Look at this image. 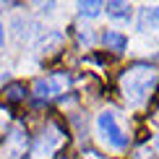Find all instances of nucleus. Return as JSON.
I'll return each instance as SVG.
<instances>
[{
    "label": "nucleus",
    "instance_id": "nucleus-1",
    "mask_svg": "<svg viewBox=\"0 0 159 159\" xmlns=\"http://www.w3.org/2000/svg\"><path fill=\"white\" fill-rule=\"evenodd\" d=\"M154 86H157V73H154L151 65H143V63L128 68V70L120 76L123 97L128 99L130 104H143V102L149 99V94L154 91Z\"/></svg>",
    "mask_w": 159,
    "mask_h": 159
},
{
    "label": "nucleus",
    "instance_id": "nucleus-2",
    "mask_svg": "<svg viewBox=\"0 0 159 159\" xmlns=\"http://www.w3.org/2000/svg\"><path fill=\"white\" fill-rule=\"evenodd\" d=\"M97 133H99V138H102V143H107L110 149H117V151L128 149V133L120 128V123H117V117H115L112 110L99 112V117H97Z\"/></svg>",
    "mask_w": 159,
    "mask_h": 159
},
{
    "label": "nucleus",
    "instance_id": "nucleus-3",
    "mask_svg": "<svg viewBox=\"0 0 159 159\" xmlns=\"http://www.w3.org/2000/svg\"><path fill=\"white\" fill-rule=\"evenodd\" d=\"M63 141H65L63 128H60L57 123H50L47 130H42L39 138L34 141V146H31V159H50Z\"/></svg>",
    "mask_w": 159,
    "mask_h": 159
},
{
    "label": "nucleus",
    "instance_id": "nucleus-4",
    "mask_svg": "<svg viewBox=\"0 0 159 159\" xmlns=\"http://www.w3.org/2000/svg\"><path fill=\"white\" fill-rule=\"evenodd\" d=\"M68 89V76L65 73H55V76H47V78H39L34 84V94L39 99H50L55 94H63Z\"/></svg>",
    "mask_w": 159,
    "mask_h": 159
},
{
    "label": "nucleus",
    "instance_id": "nucleus-5",
    "mask_svg": "<svg viewBox=\"0 0 159 159\" xmlns=\"http://www.w3.org/2000/svg\"><path fill=\"white\" fill-rule=\"evenodd\" d=\"M24 146H26V130L24 128H16L5 136V143H3V154L5 159H18L24 154Z\"/></svg>",
    "mask_w": 159,
    "mask_h": 159
},
{
    "label": "nucleus",
    "instance_id": "nucleus-6",
    "mask_svg": "<svg viewBox=\"0 0 159 159\" xmlns=\"http://www.w3.org/2000/svg\"><path fill=\"white\" fill-rule=\"evenodd\" d=\"M104 47H107V50H112V52H123L125 50V44H128V37H125L123 34V31H104Z\"/></svg>",
    "mask_w": 159,
    "mask_h": 159
},
{
    "label": "nucleus",
    "instance_id": "nucleus-7",
    "mask_svg": "<svg viewBox=\"0 0 159 159\" xmlns=\"http://www.w3.org/2000/svg\"><path fill=\"white\" fill-rule=\"evenodd\" d=\"M104 8H107V16L110 18H123V21L130 18V5L128 3H107Z\"/></svg>",
    "mask_w": 159,
    "mask_h": 159
},
{
    "label": "nucleus",
    "instance_id": "nucleus-8",
    "mask_svg": "<svg viewBox=\"0 0 159 159\" xmlns=\"http://www.w3.org/2000/svg\"><path fill=\"white\" fill-rule=\"evenodd\" d=\"M146 21H149V26H159V5L157 8H141V29L146 26Z\"/></svg>",
    "mask_w": 159,
    "mask_h": 159
},
{
    "label": "nucleus",
    "instance_id": "nucleus-9",
    "mask_svg": "<svg viewBox=\"0 0 159 159\" xmlns=\"http://www.w3.org/2000/svg\"><path fill=\"white\" fill-rule=\"evenodd\" d=\"M102 8H104L102 3H78V13H81V16H89V18L99 16V13H102Z\"/></svg>",
    "mask_w": 159,
    "mask_h": 159
},
{
    "label": "nucleus",
    "instance_id": "nucleus-10",
    "mask_svg": "<svg viewBox=\"0 0 159 159\" xmlns=\"http://www.w3.org/2000/svg\"><path fill=\"white\" fill-rule=\"evenodd\" d=\"M5 94H8L11 102H21V99L26 97V86L24 84H11L8 89H5Z\"/></svg>",
    "mask_w": 159,
    "mask_h": 159
},
{
    "label": "nucleus",
    "instance_id": "nucleus-11",
    "mask_svg": "<svg viewBox=\"0 0 159 159\" xmlns=\"http://www.w3.org/2000/svg\"><path fill=\"white\" fill-rule=\"evenodd\" d=\"M84 159H104V157H99L97 151H91V149H89V151H84Z\"/></svg>",
    "mask_w": 159,
    "mask_h": 159
},
{
    "label": "nucleus",
    "instance_id": "nucleus-12",
    "mask_svg": "<svg viewBox=\"0 0 159 159\" xmlns=\"http://www.w3.org/2000/svg\"><path fill=\"white\" fill-rule=\"evenodd\" d=\"M5 44V29H3V24H0V47Z\"/></svg>",
    "mask_w": 159,
    "mask_h": 159
},
{
    "label": "nucleus",
    "instance_id": "nucleus-13",
    "mask_svg": "<svg viewBox=\"0 0 159 159\" xmlns=\"http://www.w3.org/2000/svg\"><path fill=\"white\" fill-rule=\"evenodd\" d=\"M154 151L159 154V133H157V138H154Z\"/></svg>",
    "mask_w": 159,
    "mask_h": 159
}]
</instances>
